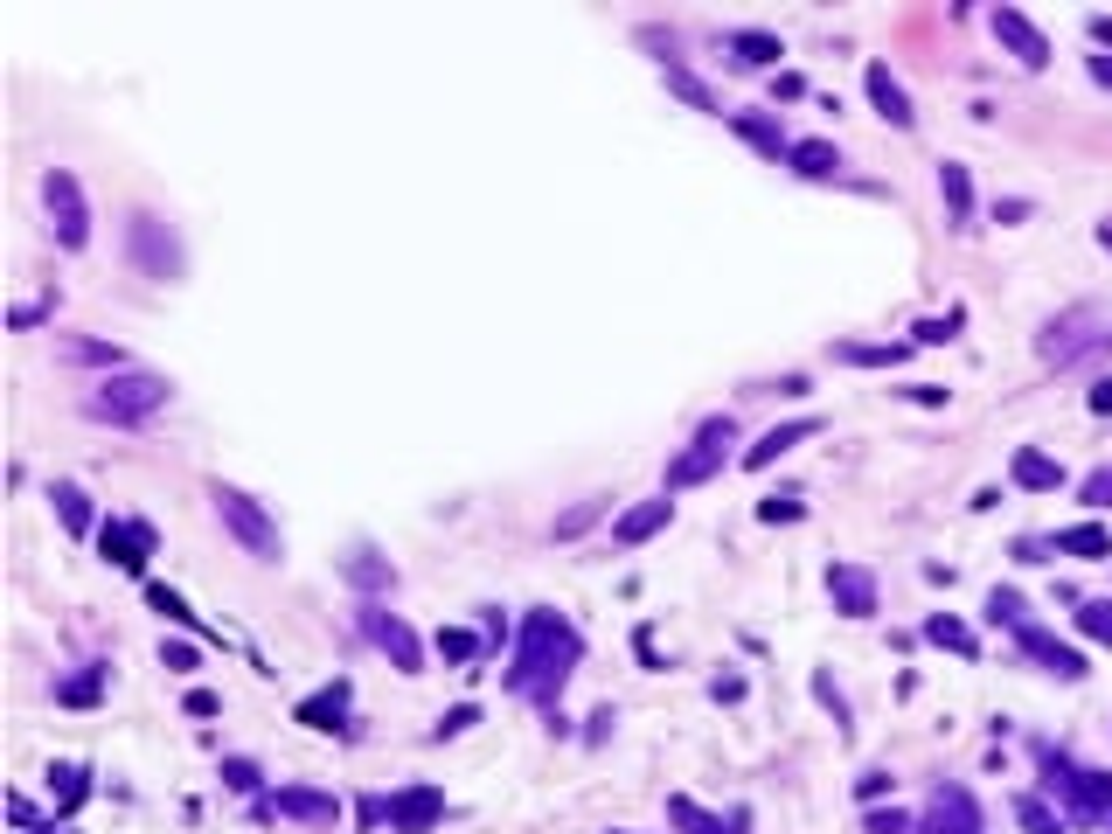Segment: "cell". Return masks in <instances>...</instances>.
Wrapping results in <instances>:
<instances>
[{"instance_id": "obj_1", "label": "cell", "mask_w": 1112, "mask_h": 834, "mask_svg": "<svg viewBox=\"0 0 1112 834\" xmlns=\"http://www.w3.org/2000/svg\"><path fill=\"white\" fill-rule=\"evenodd\" d=\"M216 515L230 522V536H237L251 556H265V563L278 556V529L265 522V508H258L251 494H237V487H216Z\"/></svg>"}, {"instance_id": "obj_2", "label": "cell", "mask_w": 1112, "mask_h": 834, "mask_svg": "<svg viewBox=\"0 0 1112 834\" xmlns=\"http://www.w3.org/2000/svg\"><path fill=\"white\" fill-rule=\"evenodd\" d=\"M42 195H49V216H56V237L70 244V251H84V195H77V181L63 174V167H49V181H42Z\"/></svg>"}, {"instance_id": "obj_3", "label": "cell", "mask_w": 1112, "mask_h": 834, "mask_svg": "<svg viewBox=\"0 0 1112 834\" xmlns=\"http://www.w3.org/2000/svg\"><path fill=\"white\" fill-rule=\"evenodd\" d=\"M167 404V383L160 376H133V383H105V397H91V411L98 417H146V411H160Z\"/></svg>"}, {"instance_id": "obj_4", "label": "cell", "mask_w": 1112, "mask_h": 834, "mask_svg": "<svg viewBox=\"0 0 1112 834\" xmlns=\"http://www.w3.org/2000/svg\"><path fill=\"white\" fill-rule=\"evenodd\" d=\"M723 445H730V417H716V424H702V438H695V452H682L675 466H668V487H689L702 473H716V459H723Z\"/></svg>"}, {"instance_id": "obj_5", "label": "cell", "mask_w": 1112, "mask_h": 834, "mask_svg": "<svg viewBox=\"0 0 1112 834\" xmlns=\"http://www.w3.org/2000/svg\"><path fill=\"white\" fill-rule=\"evenodd\" d=\"M994 35H1001V42H1008V49L1029 63V70H1036V63H1050V42H1043V35L1022 21V14H1008V7H1001V14H994Z\"/></svg>"}, {"instance_id": "obj_6", "label": "cell", "mask_w": 1112, "mask_h": 834, "mask_svg": "<svg viewBox=\"0 0 1112 834\" xmlns=\"http://www.w3.org/2000/svg\"><path fill=\"white\" fill-rule=\"evenodd\" d=\"M814 431H821L814 417H800V424H772V431H765V438L744 452V466H772L779 452H793V445H800V438H814Z\"/></svg>"}, {"instance_id": "obj_7", "label": "cell", "mask_w": 1112, "mask_h": 834, "mask_svg": "<svg viewBox=\"0 0 1112 834\" xmlns=\"http://www.w3.org/2000/svg\"><path fill=\"white\" fill-rule=\"evenodd\" d=\"M869 98H876V112H883L890 126H911V119H918V112H911V98H904V84H897L883 63L869 70Z\"/></svg>"}, {"instance_id": "obj_8", "label": "cell", "mask_w": 1112, "mask_h": 834, "mask_svg": "<svg viewBox=\"0 0 1112 834\" xmlns=\"http://www.w3.org/2000/svg\"><path fill=\"white\" fill-rule=\"evenodd\" d=\"M438 807H445V800H438L431 786H411V793H404V800L390 807V821H397V834H424V828H431V814H438Z\"/></svg>"}, {"instance_id": "obj_9", "label": "cell", "mask_w": 1112, "mask_h": 834, "mask_svg": "<svg viewBox=\"0 0 1112 834\" xmlns=\"http://www.w3.org/2000/svg\"><path fill=\"white\" fill-rule=\"evenodd\" d=\"M668 515H675L668 501H647V508H633V515H619V529H612V536H619V543H647V536H654V529H661Z\"/></svg>"}, {"instance_id": "obj_10", "label": "cell", "mask_w": 1112, "mask_h": 834, "mask_svg": "<svg viewBox=\"0 0 1112 834\" xmlns=\"http://www.w3.org/2000/svg\"><path fill=\"white\" fill-rule=\"evenodd\" d=\"M1022 640H1029V654H1036V661H1050V668H1057L1064 682H1078V675H1085V661H1078L1071 647H1057L1050 633H1022Z\"/></svg>"}, {"instance_id": "obj_11", "label": "cell", "mask_w": 1112, "mask_h": 834, "mask_svg": "<svg viewBox=\"0 0 1112 834\" xmlns=\"http://www.w3.org/2000/svg\"><path fill=\"white\" fill-rule=\"evenodd\" d=\"M1057 550H1064V556H1092V563H1099V556H1112V536H1106V529H1064V536H1057Z\"/></svg>"}, {"instance_id": "obj_12", "label": "cell", "mask_w": 1112, "mask_h": 834, "mask_svg": "<svg viewBox=\"0 0 1112 834\" xmlns=\"http://www.w3.org/2000/svg\"><path fill=\"white\" fill-rule=\"evenodd\" d=\"M828 591H841V605H848L855 619L869 612V577H862V570H828Z\"/></svg>"}, {"instance_id": "obj_13", "label": "cell", "mask_w": 1112, "mask_h": 834, "mask_svg": "<svg viewBox=\"0 0 1112 834\" xmlns=\"http://www.w3.org/2000/svg\"><path fill=\"white\" fill-rule=\"evenodd\" d=\"M341 702H348V689L334 682L327 695H313V702H299V723H313V730H334V716H341Z\"/></svg>"}, {"instance_id": "obj_14", "label": "cell", "mask_w": 1112, "mask_h": 834, "mask_svg": "<svg viewBox=\"0 0 1112 834\" xmlns=\"http://www.w3.org/2000/svg\"><path fill=\"white\" fill-rule=\"evenodd\" d=\"M376 640H383V647L397 654V668H404V675H417V640L404 633V626H397V619H376Z\"/></svg>"}, {"instance_id": "obj_15", "label": "cell", "mask_w": 1112, "mask_h": 834, "mask_svg": "<svg viewBox=\"0 0 1112 834\" xmlns=\"http://www.w3.org/2000/svg\"><path fill=\"white\" fill-rule=\"evenodd\" d=\"M1015 480H1022V487H1057L1064 466H1050L1043 452H1015Z\"/></svg>"}, {"instance_id": "obj_16", "label": "cell", "mask_w": 1112, "mask_h": 834, "mask_svg": "<svg viewBox=\"0 0 1112 834\" xmlns=\"http://www.w3.org/2000/svg\"><path fill=\"white\" fill-rule=\"evenodd\" d=\"M793 167H800V174H834L841 153H834L828 139H807V146H793Z\"/></svg>"}, {"instance_id": "obj_17", "label": "cell", "mask_w": 1112, "mask_h": 834, "mask_svg": "<svg viewBox=\"0 0 1112 834\" xmlns=\"http://www.w3.org/2000/svg\"><path fill=\"white\" fill-rule=\"evenodd\" d=\"M668 84H675V91H682V98H689L695 112H716V98H709V91H702V84H695L689 70H675V63H668Z\"/></svg>"}, {"instance_id": "obj_18", "label": "cell", "mask_w": 1112, "mask_h": 834, "mask_svg": "<svg viewBox=\"0 0 1112 834\" xmlns=\"http://www.w3.org/2000/svg\"><path fill=\"white\" fill-rule=\"evenodd\" d=\"M146 605H153V612H167V619H181V626L195 619V612H188V605H181V598H174L167 584H146Z\"/></svg>"}, {"instance_id": "obj_19", "label": "cell", "mask_w": 1112, "mask_h": 834, "mask_svg": "<svg viewBox=\"0 0 1112 834\" xmlns=\"http://www.w3.org/2000/svg\"><path fill=\"white\" fill-rule=\"evenodd\" d=\"M737 56H744V63H772L779 42H772V35H737Z\"/></svg>"}, {"instance_id": "obj_20", "label": "cell", "mask_w": 1112, "mask_h": 834, "mask_svg": "<svg viewBox=\"0 0 1112 834\" xmlns=\"http://www.w3.org/2000/svg\"><path fill=\"white\" fill-rule=\"evenodd\" d=\"M939 188H946L953 216H967V167H946V174H939Z\"/></svg>"}, {"instance_id": "obj_21", "label": "cell", "mask_w": 1112, "mask_h": 834, "mask_svg": "<svg viewBox=\"0 0 1112 834\" xmlns=\"http://www.w3.org/2000/svg\"><path fill=\"white\" fill-rule=\"evenodd\" d=\"M925 633H932V640H939V647H960V654H973L967 626H953V619H932V626H925Z\"/></svg>"}, {"instance_id": "obj_22", "label": "cell", "mask_w": 1112, "mask_h": 834, "mask_svg": "<svg viewBox=\"0 0 1112 834\" xmlns=\"http://www.w3.org/2000/svg\"><path fill=\"white\" fill-rule=\"evenodd\" d=\"M56 508H63V522H70V529H84V522H91V515H84V494H77V487H56Z\"/></svg>"}, {"instance_id": "obj_23", "label": "cell", "mask_w": 1112, "mask_h": 834, "mask_svg": "<svg viewBox=\"0 0 1112 834\" xmlns=\"http://www.w3.org/2000/svg\"><path fill=\"white\" fill-rule=\"evenodd\" d=\"M1092 640H1112V605H1085V619H1078Z\"/></svg>"}, {"instance_id": "obj_24", "label": "cell", "mask_w": 1112, "mask_h": 834, "mask_svg": "<svg viewBox=\"0 0 1112 834\" xmlns=\"http://www.w3.org/2000/svg\"><path fill=\"white\" fill-rule=\"evenodd\" d=\"M160 661H167L174 675H188V668H195V647H188V640H174V647H160Z\"/></svg>"}, {"instance_id": "obj_25", "label": "cell", "mask_w": 1112, "mask_h": 834, "mask_svg": "<svg viewBox=\"0 0 1112 834\" xmlns=\"http://www.w3.org/2000/svg\"><path fill=\"white\" fill-rule=\"evenodd\" d=\"M473 723H480V709H473V702H466V709H452V716H445V723H438V737H459V730H473Z\"/></svg>"}, {"instance_id": "obj_26", "label": "cell", "mask_w": 1112, "mask_h": 834, "mask_svg": "<svg viewBox=\"0 0 1112 834\" xmlns=\"http://www.w3.org/2000/svg\"><path fill=\"white\" fill-rule=\"evenodd\" d=\"M591 515H598V508H570V515L556 522V536H577V529H591Z\"/></svg>"}, {"instance_id": "obj_27", "label": "cell", "mask_w": 1112, "mask_h": 834, "mask_svg": "<svg viewBox=\"0 0 1112 834\" xmlns=\"http://www.w3.org/2000/svg\"><path fill=\"white\" fill-rule=\"evenodd\" d=\"M438 654H452V661H466V654H473V640H466V633H438Z\"/></svg>"}, {"instance_id": "obj_28", "label": "cell", "mask_w": 1112, "mask_h": 834, "mask_svg": "<svg viewBox=\"0 0 1112 834\" xmlns=\"http://www.w3.org/2000/svg\"><path fill=\"white\" fill-rule=\"evenodd\" d=\"M1085 501H1092V508H1106V501H1112V473H1099V480L1085 487Z\"/></svg>"}, {"instance_id": "obj_29", "label": "cell", "mask_w": 1112, "mask_h": 834, "mask_svg": "<svg viewBox=\"0 0 1112 834\" xmlns=\"http://www.w3.org/2000/svg\"><path fill=\"white\" fill-rule=\"evenodd\" d=\"M869 834H904V821L897 814H869Z\"/></svg>"}, {"instance_id": "obj_30", "label": "cell", "mask_w": 1112, "mask_h": 834, "mask_svg": "<svg viewBox=\"0 0 1112 834\" xmlns=\"http://www.w3.org/2000/svg\"><path fill=\"white\" fill-rule=\"evenodd\" d=\"M1092 411H1112V383H1099V390H1092Z\"/></svg>"}, {"instance_id": "obj_31", "label": "cell", "mask_w": 1112, "mask_h": 834, "mask_svg": "<svg viewBox=\"0 0 1112 834\" xmlns=\"http://www.w3.org/2000/svg\"><path fill=\"white\" fill-rule=\"evenodd\" d=\"M1092 70H1099V84H1112V56H1099V63H1092Z\"/></svg>"}]
</instances>
